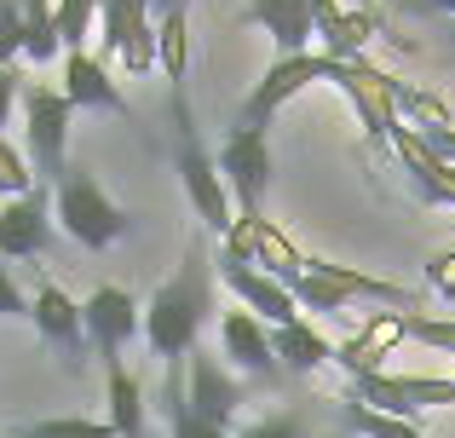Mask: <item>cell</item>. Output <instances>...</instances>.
<instances>
[{
  "mask_svg": "<svg viewBox=\"0 0 455 438\" xmlns=\"http://www.w3.org/2000/svg\"><path fill=\"white\" fill-rule=\"evenodd\" d=\"M208 317H213V254H208L202 236H190L179 271L150 294V306H145V340H150V352L167 363V370L185 363L190 352H196Z\"/></svg>",
  "mask_w": 455,
  "mask_h": 438,
  "instance_id": "cell-1",
  "label": "cell"
},
{
  "mask_svg": "<svg viewBox=\"0 0 455 438\" xmlns=\"http://www.w3.org/2000/svg\"><path fill=\"white\" fill-rule=\"evenodd\" d=\"M173 127H179V179H185V196H190V208H196V219L225 243L231 225H236V208H231V191H225V179H220V162L208 156V145H202V133H196V122H190L179 87H173Z\"/></svg>",
  "mask_w": 455,
  "mask_h": 438,
  "instance_id": "cell-2",
  "label": "cell"
},
{
  "mask_svg": "<svg viewBox=\"0 0 455 438\" xmlns=\"http://www.w3.org/2000/svg\"><path fill=\"white\" fill-rule=\"evenodd\" d=\"M52 214L64 225L69 236H76L81 248H92V254H104V248H116L127 236V208H116L110 196H104V185L92 179L87 168H69L64 179L52 185Z\"/></svg>",
  "mask_w": 455,
  "mask_h": 438,
  "instance_id": "cell-3",
  "label": "cell"
},
{
  "mask_svg": "<svg viewBox=\"0 0 455 438\" xmlns=\"http://www.w3.org/2000/svg\"><path fill=\"white\" fill-rule=\"evenodd\" d=\"M69 122H76V104L58 87H41V81L23 87V139H29L23 156H29L35 179H41L46 191L69 173Z\"/></svg>",
  "mask_w": 455,
  "mask_h": 438,
  "instance_id": "cell-4",
  "label": "cell"
},
{
  "mask_svg": "<svg viewBox=\"0 0 455 438\" xmlns=\"http://www.w3.org/2000/svg\"><path fill=\"white\" fill-rule=\"evenodd\" d=\"M346 404H363L375 416H392V421H415L421 410H438V404H455V375H357L346 386Z\"/></svg>",
  "mask_w": 455,
  "mask_h": 438,
  "instance_id": "cell-5",
  "label": "cell"
},
{
  "mask_svg": "<svg viewBox=\"0 0 455 438\" xmlns=\"http://www.w3.org/2000/svg\"><path fill=\"white\" fill-rule=\"evenodd\" d=\"M220 179L231 191L236 219L266 214V185H271V139L266 127H231L220 145Z\"/></svg>",
  "mask_w": 455,
  "mask_h": 438,
  "instance_id": "cell-6",
  "label": "cell"
},
{
  "mask_svg": "<svg viewBox=\"0 0 455 438\" xmlns=\"http://www.w3.org/2000/svg\"><path fill=\"white\" fill-rule=\"evenodd\" d=\"M104 23V64H122L127 76H150L156 69V12L150 0H99Z\"/></svg>",
  "mask_w": 455,
  "mask_h": 438,
  "instance_id": "cell-7",
  "label": "cell"
},
{
  "mask_svg": "<svg viewBox=\"0 0 455 438\" xmlns=\"http://www.w3.org/2000/svg\"><path fill=\"white\" fill-rule=\"evenodd\" d=\"M329 64H334V58H323V52H294V58H277V64H271L266 76L254 81V92L243 99V122H236V127H266L271 115H277L283 104H289V99H300L306 87L329 81Z\"/></svg>",
  "mask_w": 455,
  "mask_h": 438,
  "instance_id": "cell-8",
  "label": "cell"
},
{
  "mask_svg": "<svg viewBox=\"0 0 455 438\" xmlns=\"http://www.w3.org/2000/svg\"><path fill=\"white\" fill-rule=\"evenodd\" d=\"M81 323H87V340H92V352H99L104 363H122V346L133 335H145L139 300L127 289H116V283H99V289L81 300Z\"/></svg>",
  "mask_w": 455,
  "mask_h": 438,
  "instance_id": "cell-9",
  "label": "cell"
},
{
  "mask_svg": "<svg viewBox=\"0 0 455 438\" xmlns=\"http://www.w3.org/2000/svg\"><path fill=\"white\" fill-rule=\"evenodd\" d=\"M185 398H190V410H196L202 421H213V427L231 433L236 410H243V381H236L231 370H220V358H213V352L196 346L185 358Z\"/></svg>",
  "mask_w": 455,
  "mask_h": 438,
  "instance_id": "cell-10",
  "label": "cell"
},
{
  "mask_svg": "<svg viewBox=\"0 0 455 438\" xmlns=\"http://www.w3.org/2000/svg\"><path fill=\"white\" fill-rule=\"evenodd\" d=\"M52 248V191L35 185L0 208V259H41Z\"/></svg>",
  "mask_w": 455,
  "mask_h": 438,
  "instance_id": "cell-11",
  "label": "cell"
},
{
  "mask_svg": "<svg viewBox=\"0 0 455 438\" xmlns=\"http://www.w3.org/2000/svg\"><path fill=\"white\" fill-rule=\"evenodd\" d=\"M220 283L243 300V312H254L266 329H283V323H300V300L283 289L277 277H266L259 266H243V259H220Z\"/></svg>",
  "mask_w": 455,
  "mask_h": 438,
  "instance_id": "cell-12",
  "label": "cell"
},
{
  "mask_svg": "<svg viewBox=\"0 0 455 438\" xmlns=\"http://www.w3.org/2000/svg\"><path fill=\"white\" fill-rule=\"evenodd\" d=\"M220 352L259 386H283V363L271 352V329L254 312H225L220 317Z\"/></svg>",
  "mask_w": 455,
  "mask_h": 438,
  "instance_id": "cell-13",
  "label": "cell"
},
{
  "mask_svg": "<svg viewBox=\"0 0 455 438\" xmlns=\"http://www.w3.org/2000/svg\"><path fill=\"white\" fill-rule=\"evenodd\" d=\"M375 29H380V18H375L369 6H340V0H311V35H317V52H323V58H340V64H357Z\"/></svg>",
  "mask_w": 455,
  "mask_h": 438,
  "instance_id": "cell-14",
  "label": "cell"
},
{
  "mask_svg": "<svg viewBox=\"0 0 455 438\" xmlns=\"http://www.w3.org/2000/svg\"><path fill=\"white\" fill-rule=\"evenodd\" d=\"M387 145H392V156L403 162V179H410L415 203H427V208H455V168H450V162H438L433 150L415 139V127H410V122L392 127Z\"/></svg>",
  "mask_w": 455,
  "mask_h": 438,
  "instance_id": "cell-15",
  "label": "cell"
},
{
  "mask_svg": "<svg viewBox=\"0 0 455 438\" xmlns=\"http://www.w3.org/2000/svg\"><path fill=\"white\" fill-rule=\"evenodd\" d=\"M58 92H64L76 110H104V115H127V122H133V104L122 99L110 64H104L99 52H64V87Z\"/></svg>",
  "mask_w": 455,
  "mask_h": 438,
  "instance_id": "cell-16",
  "label": "cell"
},
{
  "mask_svg": "<svg viewBox=\"0 0 455 438\" xmlns=\"http://www.w3.org/2000/svg\"><path fill=\"white\" fill-rule=\"evenodd\" d=\"M29 323L41 329V340L52 352H64V363H81L87 352V323H81V300H69L58 283H41L29 300Z\"/></svg>",
  "mask_w": 455,
  "mask_h": 438,
  "instance_id": "cell-17",
  "label": "cell"
},
{
  "mask_svg": "<svg viewBox=\"0 0 455 438\" xmlns=\"http://www.w3.org/2000/svg\"><path fill=\"white\" fill-rule=\"evenodd\" d=\"M243 18L277 41V58L311 52V0H243Z\"/></svg>",
  "mask_w": 455,
  "mask_h": 438,
  "instance_id": "cell-18",
  "label": "cell"
},
{
  "mask_svg": "<svg viewBox=\"0 0 455 438\" xmlns=\"http://www.w3.org/2000/svg\"><path fill=\"white\" fill-rule=\"evenodd\" d=\"M271 352H277L283 375H317V370H329V363H334V346L306 323V317H300V323L271 329Z\"/></svg>",
  "mask_w": 455,
  "mask_h": 438,
  "instance_id": "cell-19",
  "label": "cell"
},
{
  "mask_svg": "<svg viewBox=\"0 0 455 438\" xmlns=\"http://www.w3.org/2000/svg\"><path fill=\"white\" fill-rule=\"evenodd\" d=\"M104 393H110V427L116 438H150L145 433V386L127 363H104Z\"/></svg>",
  "mask_w": 455,
  "mask_h": 438,
  "instance_id": "cell-20",
  "label": "cell"
},
{
  "mask_svg": "<svg viewBox=\"0 0 455 438\" xmlns=\"http://www.w3.org/2000/svg\"><path fill=\"white\" fill-rule=\"evenodd\" d=\"M162 416H167V438H231L225 427H213V421H202L196 410H190V398H185V363H173V370H167Z\"/></svg>",
  "mask_w": 455,
  "mask_h": 438,
  "instance_id": "cell-21",
  "label": "cell"
},
{
  "mask_svg": "<svg viewBox=\"0 0 455 438\" xmlns=\"http://www.w3.org/2000/svg\"><path fill=\"white\" fill-rule=\"evenodd\" d=\"M185 64H190V23H185V6L167 12V18H156V69H162L167 81H185Z\"/></svg>",
  "mask_w": 455,
  "mask_h": 438,
  "instance_id": "cell-22",
  "label": "cell"
},
{
  "mask_svg": "<svg viewBox=\"0 0 455 438\" xmlns=\"http://www.w3.org/2000/svg\"><path fill=\"white\" fill-rule=\"evenodd\" d=\"M18 6H23V58H29V64H52V58H58L52 0H18Z\"/></svg>",
  "mask_w": 455,
  "mask_h": 438,
  "instance_id": "cell-23",
  "label": "cell"
},
{
  "mask_svg": "<svg viewBox=\"0 0 455 438\" xmlns=\"http://www.w3.org/2000/svg\"><path fill=\"white\" fill-rule=\"evenodd\" d=\"M52 18H58V46L87 52V35L99 23V0H52Z\"/></svg>",
  "mask_w": 455,
  "mask_h": 438,
  "instance_id": "cell-24",
  "label": "cell"
},
{
  "mask_svg": "<svg viewBox=\"0 0 455 438\" xmlns=\"http://www.w3.org/2000/svg\"><path fill=\"white\" fill-rule=\"evenodd\" d=\"M340 416H346V433H357V438H427L415 421H392V416H375V410H363V404H346L340 398Z\"/></svg>",
  "mask_w": 455,
  "mask_h": 438,
  "instance_id": "cell-25",
  "label": "cell"
},
{
  "mask_svg": "<svg viewBox=\"0 0 455 438\" xmlns=\"http://www.w3.org/2000/svg\"><path fill=\"white\" fill-rule=\"evenodd\" d=\"M403 340L415 346H433L455 358V317H433V312H403Z\"/></svg>",
  "mask_w": 455,
  "mask_h": 438,
  "instance_id": "cell-26",
  "label": "cell"
},
{
  "mask_svg": "<svg viewBox=\"0 0 455 438\" xmlns=\"http://www.w3.org/2000/svg\"><path fill=\"white\" fill-rule=\"evenodd\" d=\"M18 438H116V427L110 421H87V416H52V421L18 427Z\"/></svg>",
  "mask_w": 455,
  "mask_h": 438,
  "instance_id": "cell-27",
  "label": "cell"
},
{
  "mask_svg": "<svg viewBox=\"0 0 455 438\" xmlns=\"http://www.w3.org/2000/svg\"><path fill=\"white\" fill-rule=\"evenodd\" d=\"M35 185H41V179H35L29 156H23V150L12 145V139H0V196L12 203V196H29Z\"/></svg>",
  "mask_w": 455,
  "mask_h": 438,
  "instance_id": "cell-28",
  "label": "cell"
},
{
  "mask_svg": "<svg viewBox=\"0 0 455 438\" xmlns=\"http://www.w3.org/2000/svg\"><path fill=\"white\" fill-rule=\"evenodd\" d=\"M23 58V6L0 0V69H18Z\"/></svg>",
  "mask_w": 455,
  "mask_h": 438,
  "instance_id": "cell-29",
  "label": "cell"
},
{
  "mask_svg": "<svg viewBox=\"0 0 455 438\" xmlns=\"http://www.w3.org/2000/svg\"><path fill=\"white\" fill-rule=\"evenodd\" d=\"M427 289H433L438 300H455V248H438V254L427 259Z\"/></svg>",
  "mask_w": 455,
  "mask_h": 438,
  "instance_id": "cell-30",
  "label": "cell"
},
{
  "mask_svg": "<svg viewBox=\"0 0 455 438\" xmlns=\"http://www.w3.org/2000/svg\"><path fill=\"white\" fill-rule=\"evenodd\" d=\"M236 438H306V421L300 416H266V421H248Z\"/></svg>",
  "mask_w": 455,
  "mask_h": 438,
  "instance_id": "cell-31",
  "label": "cell"
},
{
  "mask_svg": "<svg viewBox=\"0 0 455 438\" xmlns=\"http://www.w3.org/2000/svg\"><path fill=\"white\" fill-rule=\"evenodd\" d=\"M415 139H421L438 162H450V168H455V127H415Z\"/></svg>",
  "mask_w": 455,
  "mask_h": 438,
  "instance_id": "cell-32",
  "label": "cell"
},
{
  "mask_svg": "<svg viewBox=\"0 0 455 438\" xmlns=\"http://www.w3.org/2000/svg\"><path fill=\"white\" fill-rule=\"evenodd\" d=\"M0 317H29V300H23L18 277H12L6 266H0Z\"/></svg>",
  "mask_w": 455,
  "mask_h": 438,
  "instance_id": "cell-33",
  "label": "cell"
},
{
  "mask_svg": "<svg viewBox=\"0 0 455 438\" xmlns=\"http://www.w3.org/2000/svg\"><path fill=\"white\" fill-rule=\"evenodd\" d=\"M12 104H23V76L18 69H0V127L12 122Z\"/></svg>",
  "mask_w": 455,
  "mask_h": 438,
  "instance_id": "cell-34",
  "label": "cell"
},
{
  "mask_svg": "<svg viewBox=\"0 0 455 438\" xmlns=\"http://www.w3.org/2000/svg\"><path fill=\"white\" fill-rule=\"evenodd\" d=\"M179 6H185V0H150V12H156V18H167V12H179Z\"/></svg>",
  "mask_w": 455,
  "mask_h": 438,
  "instance_id": "cell-35",
  "label": "cell"
},
{
  "mask_svg": "<svg viewBox=\"0 0 455 438\" xmlns=\"http://www.w3.org/2000/svg\"><path fill=\"white\" fill-rule=\"evenodd\" d=\"M427 6H433V12H450V18H455V0H427Z\"/></svg>",
  "mask_w": 455,
  "mask_h": 438,
  "instance_id": "cell-36",
  "label": "cell"
},
{
  "mask_svg": "<svg viewBox=\"0 0 455 438\" xmlns=\"http://www.w3.org/2000/svg\"><path fill=\"white\" fill-rule=\"evenodd\" d=\"M0 438H18V433H0Z\"/></svg>",
  "mask_w": 455,
  "mask_h": 438,
  "instance_id": "cell-37",
  "label": "cell"
},
{
  "mask_svg": "<svg viewBox=\"0 0 455 438\" xmlns=\"http://www.w3.org/2000/svg\"><path fill=\"white\" fill-rule=\"evenodd\" d=\"M357 6H369V0H357Z\"/></svg>",
  "mask_w": 455,
  "mask_h": 438,
  "instance_id": "cell-38",
  "label": "cell"
}]
</instances>
